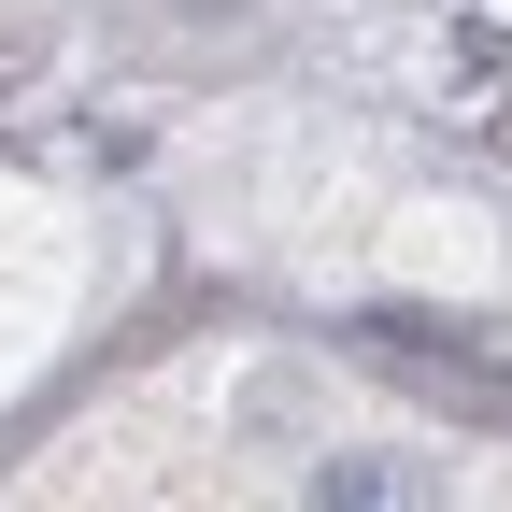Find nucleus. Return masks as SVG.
Returning a JSON list of instances; mask_svg holds the SVG:
<instances>
[{
    "label": "nucleus",
    "mask_w": 512,
    "mask_h": 512,
    "mask_svg": "<svg viewBox=\"0 0 512 512\" xmlns=\"http://www.w3.org/2000/svg\"><path fill=\"white\" fill-rule=\"evenodd\" d=\"M356 342H370V356H399V370L512 384V328H498V313H356Z\"/></svg>",
    "instance_id": "1"
},
{
    "label": "nucleus",
    "mask_w": 512,
    "mask_h": 512,
    "mask_svg": "<svg viewBox=\"0 0 512 512\" xmlns=\"http://www.w3.org/2000/svg\"><path fill=\"white\" fill-rule=\"evenodd\" d=\"M313 512H441V456H328Z\"/></svg>",
    "instance_id": "2"
},
{
    "label": "nucleus",
    "mask_w": 512,
    "mask_h": 512,
    "mask_svg": "<svg viewBox=\"0 0 512 512\" xmlns=\"http://www.w3.org/2000/svg\"><path fill=\"white\" fill-rule=\"evenodd\" d=\"M456 128L512 171V43L498 29H456Z\"/></svg>",
    "instance_id": "3"
}]
</instances>
